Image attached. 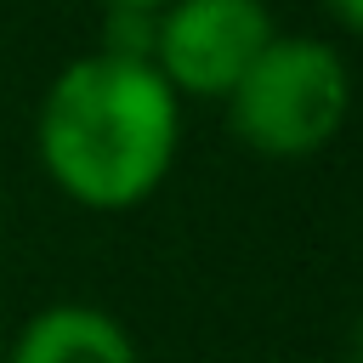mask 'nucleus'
<instances>
[{
	"label": "nucleus",
	"instance_id": "nucleus-3",
	"mask_svg": "<svg viewBox=\"0 0 363 363\" xmlns=\"http://www.w3.org/2000/svg\"><path fill=\"white\" fill-rule=\"evenodd\" d=\"M272 45L261 0H170L153 34V68L176 96H227Z\"/></svg>",
	"mask_w": 363,
	"mask_h": 363
},
{
	"label": "nucleus",
	"instance_id": "nucleus-1",
	"mask_svg": "<svg viewBox=\"0 0 363 363\" xmlns=\"http://www.w3.org/2000/svg\"><path fill=\"white\" fill-rule=\"evenodd\" d=\"M40 164L85 210H136L176 164L182 102L153 62L79 57L40 102Z\"/></svg>",
	"mask_w": 363,
	"mask_h": 363
},
{
	"label": "nucleus",
	"instance_id": "nucleus-8",
	"mask_svg": "<svg viewBox=\"0 0 363 363\" xmlns=\"http://www.w3.org/2000/svg\"><path fill=\"white\" fill-rule=\"evenodd\" d=\"M0 363H6V335H0Z\"/></svg>",
	"mask_w": 363,
	"mask_h": 363
},
{
	"label": "nucleus",
	"instance_id": "nucleus-5",
	"mask_svg": "<svg viewBox=\"0 0 363 363\" xmlns=\"http://www.w3.org/2000/svg\"><path fill=\"white\" fill-rule=\"evenodd\" d=\"M329 11L340 17V28H352V34H363V0H329Z\"/></svg>",
	"mask_w": 363,
	"mask_h": 363
},
{
	"label": "nucleus",
	"instance_id": "nucleus-4",
	"mask_svg": "<svg viewBox=\"0 0 363 363\" xmlns=\"http://www.w3.org/2000/svg\"><path fill=\"white\" fill-rule=\"evenodd\" d=\"M6 363H142V357L113 312L85 301H57L6 340Z\"/></svg>",
	"mask_w": 363,
	"mask_h": 363
},
{
	"label": "nucleus",
	"instance_id": "nucleus-2",
	"mask_svg": "<svg viewBox=\"0 0 363 363\" xmlns=\"http://www.w3.org/2000/svg\"><path fill=\"white\" fill-rule=\"evenodd\" d=\"M352 108V79L340 51L306 34H272L250 74L227 91L233 136L261 159H312L335 142Z\"/></svg>",
	"mask_w": 363,
	"mask_h": 363
},
{
	"label": "nucleus",
	"instance_id": "nucleus-7",
	"mask_svg": "<svg viewBox=\"0 0 363 363\" xmlns=\"http://www.w3.org/2000/svg\"><path fill=\"white\" fill-rule=\"evenodd\" d=\"M346 363H363V306L352 318V352H346Z\"/></svg>",
	"mask_w": 363,
	"mask_h": 363
},
{
	"label": "nucleus",
	"instance_id": "nucleus-6",
	"mask_svg": "<svg viewBox=\"0 0 363 363\" xmlns=\"http://www.w3.org/2000/svg\"><path fill=\"white\" fill-rule=\"evenodd\" d=\"M170 0H108V11H164Z\"/></svg>",
	"mask_w": 363,
	"mask_h": 363
},
{
	"label": "nucleus",
	"instance_id": "nucleus-9",
	"mask_svg": "<svg viewBox=\"0 0 363 363\" xmlns=\"http://www.w3.org/2000/svg\"><path fill=\"white\" fill-rule=\"evenodd\" d=\"M329 363H346V357H329Z\"/></svg>",
	"mask_w": 363,
	"mask_h": 363
}]
</instances>
